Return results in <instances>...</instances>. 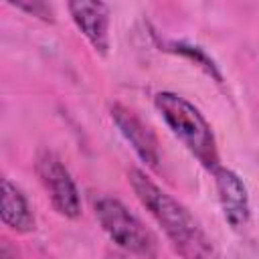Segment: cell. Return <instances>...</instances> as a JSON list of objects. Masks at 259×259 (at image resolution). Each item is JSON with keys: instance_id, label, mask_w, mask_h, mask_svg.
<instances>
[{"instance_id": "1", "label": "cell", "mask_w": 259, "mask_h": 259, "mask_svg": "<svg viewBox=\"0 0 259 259\" xmlns=\"http://www.w3.org/2000/svg\"><path fill=\"white\" fill-rule=\"evenodd\" d=\"M127 180L136 198L160 225L180 259H221L219 249L204 227L182 202L160 188L140 168H132L127 172Z\"/></svg>"}, {"instance_id": "2", "label": "cell", "mask_w": 259, "mask_h": 259, "mask_svg": "<svg viewBox=\"0 0 259 259\" xmlns=\"http://www.w3.org/2000/svg\"><path fill=\"white\" fill-rule=\"evenodd\" d=\"M154 105L168 130L208 172L221 166L212 127L194 103H190L178 93L160 91L154 97Z\"/></svg>"}, {"instance_id": "3", "label": "cell", "mask_w": 259, "mask_h": 259, "mask_svg": "<svg viewBox=\"0 0 259 259\" xmlns=\"http://www.w3.org/2000/svg\"><path fill=\"white\" fill-rule=\"evenodd\" d=\"M93 212L105 235L125 253L138 259H158L156 235L117 198L101 194L93 200Z\"/></svg>"}, {"instance_id": "4", "label": "cell", "mask_w": 259, "mask_h": 259, "mask_svg": "<svg viewBox=\"0 0 259 259\" xmlns=\"http://www.w3.org/2000/svg\"><path fill=\"white\" fill-rule=\"evenodd\" d=\"M34 166L53 208L65 219H77L81 214V196L71 172L61 162V158L51 150H40Z\"/></svg>"}, {"instance_id": "5", "label": "cell", "mask_w": 259, "mask_h": 259, "mask_svg": "<svg viewBox=\"0 0 259 259\" xmlns=\"http://www.w3.org/2000/svg\"><path fill=\"white\" fill-rule=\"evenodd\" d=\"M109 115H111V121L115 123V127L119 130V134L125 138V142L134 148L138 158L148 168L158 170L160 144H158V138L152 132V127L148 123H144L136 111H132L130 107H125L121 103H113L109 109Z\"/></svg>"}, {"instance_id": "6", "label": "cell", "mask_w": 259, "mask_h": 259, "mask_svg": "<svg viewBox=\"0 0 259 259\" xmlns=\"http://www.w3.org/2000/svg\"><path fill=\"white\" fill-rule=\"evenodd\" d=\"M212 176H214V188H217V196H219V204L225 221L233 231H243L251 219V204H249V192L245 182L235 170L225 166L214 168Z\"/></svg>"}, {"instance_id": "7", "label": "cell", "mask_w": 259, "mask_h": 259, "mask_svg": "<svg viewBox=\"0 0 259 259\" xmlns=\"http://www.w3.org/2000/svg\"><path fill=\"white\" fill-rule=\"evenodd\" d=\"M69 14L87 42L101 57L109 51V6L103 2L75 0L67 4Z\"/></svg>"}, {"instance_id": "8", "label": "cell", "mask_w": 259, "mask_h": 259, "mask_svg": "<svg viewBox=\"0 0 259 259\" xmlns=\"http://www.w3.org/2000/svg\"><path fill=\"white\" fill-rule=\"evenodd\" d=\"M2 223L12 233L26 235L34 231V214L22 190L8 178L2 182Z\"/></svg>"}, {"instance_id": "9", "label": "cell", "mask_w": 259, "mask_h": 259, "mask_svg": "<svg viewBox=\"0 0 259 259\" xmlns=\"http://www.w3.org/2000/svg\"><path fill=\"white\" fill-rule=\"evenodd\" d=\"M164 51H170V53H174V55H180V57L192 61V63L198 65L206 75H210L217 83H223V75H221L217 63H214L200 47L190 45V42H182V40H170V42L164 45Z\"/></svg>"}, {"instance_id": "10", "label": "cell", "mask_w": 259, "mask_h": 259, "mask_svg": "<svg viewBox=\"0 0 259 259\" xmlns=\"http://www.w3.org/2000/svg\"><path fill=\"white\" fill-rule=\"evenodd\" d=\"M10 6H14L16 10L26 12L28 16H34L42 22H55V10L49 2L42 0H22V2H10Z\"/></svg>"}, {"instance_id": "11", "label": "cell", "mask_w": 259, "mask_h": 259, "mask_svg": "<svg viewBox=\"0 0 259 259\" xmlns=\"http://www.w3.org/2000/svg\"><path fill=\"white\" fill-rule=\"evenodd\" d=\"M0 259H16L14 255H10V247H8V241L2 243V249H0Z\"/></svg>"}, {"instance_id": "12", "label": "cell", "mask_w": 259, "mask_h": 259, "mask_svg": "<svg viewBox=\"0 0 259 259\" xmlns=\"http://www.w3.org/2000/svg\"><path fill=\"white\" fill-rule=\"evenodd\" d=\"M109 259H127V257H125V255H119V253H115V255H111Z\"/></svg>"}]
</instances>
